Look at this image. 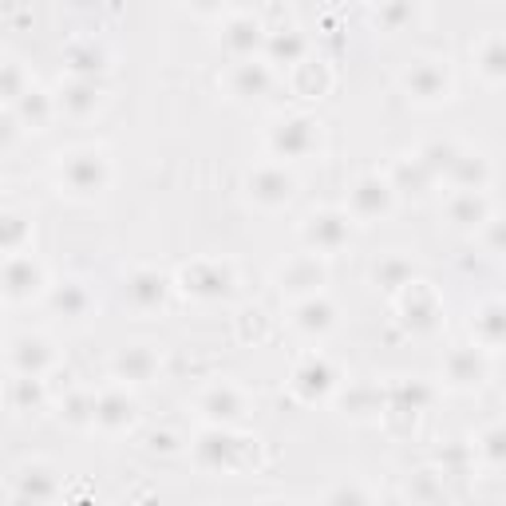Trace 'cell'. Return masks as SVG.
I'll list each match as a JSON object with an SVG mask.
<instances>
[{
	"label": "cell",
	"mask_w": 506,
	"mask_h": 506,
	"mask_svg": "<svg viewBox=\"0 0 506 506\" xmlns=\"http://www.w3.org/2000/svg\"><path fill=\"white\" fill-rule=\"evenodd\" d=\"M64 178H67V186L79 194H92L103 186V158L99 155H72L67 158V166H64Z\"/></svg>",
	"instance_id": "cell-1"
},
{
	"label": "cell",
	"mask_w": 506,
	"mask_h": 506,
	"mask_svg": "<svg viewBox=\"0 0 506 506\" xmlns=\"http://www.w3.org/2000/svg\"><path fill=\"white\" fill-rule=\"evenodd\" d=\"M127 293H131V301L138 305V309H151V305L163 301L166 281L158 273H151V270H138L131 281H127Z\"/></svg>",
	"instance_id": "cell-2"
},
{
	"label": "cell",
	"mask_w": 506,
	"mask_h": 506,
	"mask_svg": "<svg viewBox=\"0 0 506 506\" xmlns=\"http://www.w3.org/2000/svg\"><path fill=\"white\" fill-rule=\"evenodd\" d=\"M36 285H40V270L28 262V257H16V262L4 265V289L13 297H28Z\"/></svg>",
	"instance_id": "cell-3"
},
{
	"label": "cell",
	"mask_w": 506,
	"mask_h": 506,
	"mask_svg": "<svg viewBox=\"0 0 506 506\" xmlns=\"http://www.w3.org/2000/svg\"><path fill=\"white\" fill-rule=\"evenodd\" d=\"M250 186H253V194L262 198V202H285L293 191V182H289V174H281V171H257L250 178Z\"/></svg>",
	"instance_id": "cell-4"
},
{
	"label": "cell",
	"mask_w": 506,
	"mask_h": 506,
	"mask_svg": "<svg viewBox=\"0 0 506 506\" xmlns=\"http://www.w3.org/2000/svg\"><path fill=\"white\" fill-rule=\"evenodd\" d=\"M309 237L321 245V250H336V245L349 237V226H344V217H336V214H321V217H313Z\"/></svg>",
	"instance_id": "cell-5"
},
{
	"label": "cell",
	"mask_w": 506,
	"mask_h": 506,
	"mask_svg": "<svg viewBox=\"0 0 506 506\" xmlns=\"http://www.w3.org/2000/svg\"><path fill=\"white\" fill-rule=\"evenodd\" d=\"M309 143H313V135H309V123H305V119L281 123V131L273 135V146H277V151H285V155H301V151H309Z\"/></svg>",
	"instance_id": "cell-6"
},
{
	"label": "cell",
	"mask_w": 506,
	"mask_h": 506,
	"mask_svg": "<svg viewBox=\"0 0 506 506\" xmlns=\"http://www.w3.org/2000/svg\"><path fill=\"white\" fill-rule=\"evenodd\" d=\"M95 420L103 423V428H119V423L131 420V400H123V395H103V400L95 404Z\"/></svg>",
	"instance_id": "cell-7"
},
{
	"label": "cell",
	"mask_w": 506,
	"mask_h": 506,
	"mask_svg": "<svg viewBox=\"0 0 506 506\" xmlns=\"http://www.w3.org/2000/svg\"><path fill=\"white\" fill-rule=\"evenodd\" d=\"M384 202H388V186H384V182H360V186H356V194H352V206L360 214L384 210Z\"/></svg>",
	"instance_id": "cell-8"
},
{
	"label": "cell",
	"mask_w": 506,
	"mask_h": 506,
	"mask_svg": "<svg viewBox=\"0 0 506 506\" xmlns=\"http://www.w3.org/2000/svg\"><path fill=\"white\" fill-rule=\"evenodd\" d=\"M329 321H333V309L324 301L301 305V329H329Z\"/></svg>",
	"instance_id": "cell-9"
},
{
	"label": "cell",
	"mask_w": 506,
	"mask_h": 506,
	"mask_svg": "<svg viewBox=\"0 0 506 506\" xmlns=\"http://www.w3.org/2000/svg\"><path fill=\"white\" fill-rule=\"evenodd\" d=\"M24 234H28V226L20 222L16 214L0 217V250H13V245H20V242H24Z\"/></svg>",
	"instance_id": "cell-10"
},
{
	"label": "cell",
	"mask_w": 506,
	"mask_h": 506,
	"mask_svg": "<svg viewBox=\"0 0 506 506\" xmlns=\"http://www.w3.org/2000/svg\"><path fill=\"white\" fill-rule=\"evenodd\" d=\"M16 360H20V368L24 372H32V368H40V364L48 360V352H44V344L40 341H24L20 344V352H16Z\"/></svg>",
	"instance_id": "cell-11"
},
{
	"label": "cell",
	"mask_w": 506,
	"mask_h": 506,
	"mask_svg": "<svg viewBox=\"0 0 506 506\" xmlns=\"http://www.w3.org/2000/svg\"><path fill=\"white\" fill-rule=\"evenodd\" d=\"M56 305H59V309H64V313H84V305H87V297H84V289H79V285H64V289H59L56 293Z\"/></svg>",
	"instance_id": "cell-12"
},
{
	"label": "cell",
	"mask_w": 506,
	"mask_h": 506,
	"mask_svg": "<svg viewBox=\"0 0 506 506\" xmlns=\"http://www.w3.org/2000/svg\"><path fill=\"white\" fill-rule=\"evenodd\" d=\"M206 408H210V415H237V395L230 388H222L206 400Z\"/></svg>",
	"instance_id": "cell-13"
},
{
	"label": "cell",
	"mask_w": 506,
	"mask_h": 506,
	"mask_svg": "<svg viewBox=\"0 0 506 506\" xmlns=\"http://www.w3.org/2000/svg\"><path fill=\"white\" fill-rule=\"evenodd\" d=\"M119 368H123V372H131V376H146V372H151V356L135 349V352H127L123 360H119Z\"/></svg>",
	"instance_id": "cell-14"
},
{
	"label": "cell",
	"mask_w": 506,
	"mask_h": 506,
	"mask_svg": "<svg viewBox=\"0 0 506 506\" xmlns=\"http://www.w3.org/2000/svg\"><path fill=\"white\" fill-rule=\"evenodd\" d=\"M329 506H364V494L356 491V487H341V491H336L333 499H329Z\"/></svg>",
	"instance_id": "cell-15"
}]
</instances>
